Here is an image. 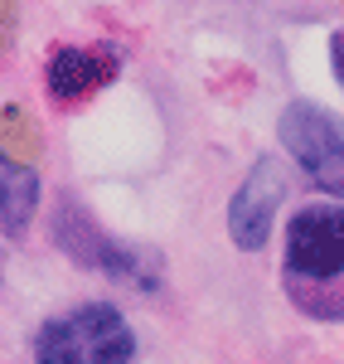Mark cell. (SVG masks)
Here are the masks:
<instances>
[{
	"label": "cell",
	"instance_id": "1",
	"mask_svg": "<svg viewBox=\"0 0 344 364\" xmlns=\"http://www.w3.org/2000/svg\"><path fill=\"white\" fill-rule=\"evenodd\" d=\"M136 340L116 306H78L68 316L49 321L34 340L39 364H131Z\"/></svg>",
	"mask_w": 344,
	"mask_h": 364
},
{
	"label": "cell",
	"instance_id": "2",
	"mask_svg": "<svg viewBox=\"0 0 344 364\" xmlns=\"http://www.w3.org/2000/svg\"><path fill=\"white\" fill-rule=\"evenodd\" d=\"M291 282H340L344 277V204H311L287 228Z\"/></svg>",
	"mask_w": 344,
	"mask_h": 364
},
{
	"label": "cell",
	"instance_id": "3",
	"mask_svg": "<svg viewBox=\"0 0 344 364\" xmlns=\"http://www.w3.org/2000/svg\"><path fill=\"white\" fill-rule=\"evenodd\" d=\"M282 141L287 151L311 170V180L330 195H344V127L316 102H291L282 112Z\"/></svg>",
	"mask_w": 344,
	"mask_h": 364
},
{
	"label": "cell",
	"instance_id": "4",
	"mask_svg": "<svg viewBox=\"0 0 344 364\" xmlns=\"http://www.w3.org/2000/svg\"><path fill=\"white\" fill-rule=\"evenodd\" d=\"M282 199H287V180H282V161L277 156H262L253 175H243V185H238V195L228 204V233L238 248H262L267 243V233L277 224V209H282Z\"/></svg>",
	"mask_w": 344,
	"mask_h": 364
},
{
	"label": "cell",
	"instance_id": "5",
	"mask_svg": "<svg viewBox=\"0 0 344 364\" xmlns=\"http://www.w3.org/2000/svg\"><path fill=\"white\" fill-rule=\"evenodd\" d=\"M116 68H121V49L116 44H92V49H58L49 58V92L73 102L92 87L112 83Z\"/></svg>",
	"mask_w": 344,
	"mask_h": 364
},
{
	"label": "cell",
	"instance_id": "6",
	"mask_svg": "<svg viewBox=\"0 0 344 364\" xmlns=\"http://www.w3.org/2000/svg\"><path fill=\"white\" fill-rule=\"evenodd\" d=\"M34 199H39V175L5 156V166H0V219H5V233H25Z\"/></svg>",
	"mask_w": 344,
	"mask_h": 364
}]
</instances>
